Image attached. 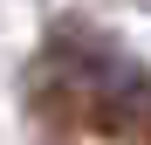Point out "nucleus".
Instances as JSON below:
<instances>
[{
    "instance_id": "1",
    "label": "nucleus",
    "mask_w": 151,
    "mask_h": 145,
    "mask_svg": "<svg viewBox=\"0 0 151 145\" xmlns=\"http://www.w3.org/2000/svg\"><path fill=\"white\" fill-rule=\"evenodd\" d=\"M55 97H76V125H89V131H103V138L151 145V76H144V69L110 62L103 76H89V83H76V90H55Z\"/></svg>"
}]
</instances>
